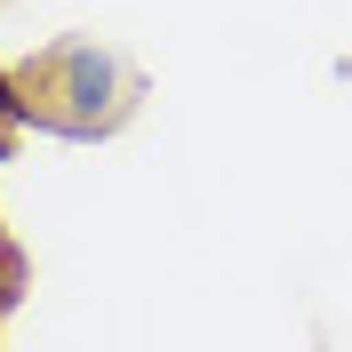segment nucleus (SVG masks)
<instances>
[{
	"mask_svg": "<svg viewBox=\"0 0 352 352\" xmlns=\"http://www.w3.org/2000/svg\"><path fill=\"white\" fill-rule=\"evenodd\" d=\"M16 88L32 96V129H56V136H104L129 112V65L96 41L48 48L41 65L16 72Z\"/></svg>",
	"mask_w": 352,
	"mask_h": 352,
	"instance_id": "1",
	"label": "nucleus"
},
{
	"mask_svg": "<svg viewBox=\"0 0 352 352\" xmlns=\"http://www.w3.org/2000/svg\"><path fill=\"white\" fill-rule=\"evenodd\" d=\"M24 296V256H16V241H0V312Z\"/></svg>",
	"mask_w": 352,
	"mask_h": 352,
	"instance_id": "2",
	"label": "nucleus"
}]
</instances>
